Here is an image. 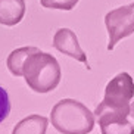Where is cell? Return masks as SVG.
<instances>
[{
    "label": "cell",
    "mask_w": 134,
    "mask_h": 134,
    "mask_svg": "<svg viewBox=\"0 0 134 134\" xmlns=\"http://www.w3.org/2000/svg\"><path fill=\"white\" fill-rule=\"evenodd\" d=\"M22 77L32 91L49 93L59 86L62 71L55 56L38 50L31 53L24 62Z\"/></svg>",
    "instance_id": "cell-1"
},
{
    "label": "cell",
    "mask_w": 134,
    "mask_h": 134,
    "mask_svg": "<svg viewBox=\"0 0 134 134\" xmlns=\"http://www.w3.org/2000/svg\"><path fill=\"white\" fill-rule=\"evenodd\" d=\"M94 114L75 99H62L52 108L50 122L62 134H88L94 128Z\"/></svg>",
    "instance_id": "cell-2"
},
{
    "label": "cell",
    "mask_w": 134,
    "mask_h": 134,
    "mask_svg": "<svg viewBox=\"0 0 134 134\" xmlns=\"http://www.w3.org/2000/svg\"><path fill=\"white\" fill-rule=\"evenodd\" d=\"M134 97V80L128 72H119L106 84L105 97L94 112H121L130 116V105Z\"/></svg>",
    "instance_id": "cell-3"
},
{
    "label": "cell",
    "mask_w": 134,
    "mask_h": 134,
    "mask_svg": "<svg viewBox=\"0 0 134 134\" xmlns=\"http://www.w3.org/2000/svg\"><path fill=\"white\" fill-rule=\"evenodd\" d=\"M105 25L108 30L106 49L112 52L122 38L134 34V3L109 10L105 15Z\"/></svg>",
    "instance_id": "cell-4"
},
{
    "label": "cell",
    "mask_w": 134,
    "mask_h": 134,
    "mask_svg": "<svg viewBox=\"0 0 134 134\" xmlns=\"http://www.w3.org/2000/svg\"><path fill=\"white\" fill-rule=\"evenodd\" d=\"M53 47L58 52L63 53V55L69 56L72 59L78 60V62L84 63L88 68V62H87V56L84 50L80 46L78 37L75 36V32L69 28H59L53 36Z\"/></svg>",
    "instance_id": "cell-5"
},
{
    "label": "cell",
    "mask_w": 134,
    "mask_h": 134,
    "mask_svg": "<svg viewBox=\"0 0 134 134\" xmlns=\"http://www.w3.org/2000/svg\"><path fill=\"white\" fill-rule=\"evenodd\" d=\"M102 134H134V124L128 121V115L121 112H94Z\"/></svg>",
    "instance_id": "cell-6"
},
{
    "label": "cell",
    "mask_w": 134,
    "mask_h": 134,
    "mask_svg": "<svg viewBox=\"0 0 134 134\" xmlns=\"http://www.w3.org/2000/svg\"><path fill=\"white\" fill-rule=\"evenodd\" d=\"M25 0H0V24L15 27L25 15Z\"/></svg>",
    "instance_id": "cell-7"
},
{
    "label": "cell",
    "mask_w": 134,
    "mask_h": 134,
    "mask_svg": "<svg viewBox=\"0 0 134 134\" xmlns=\"http://www.w3.org/2000/svg\"><path fill=\"white\" fill-rule=\"evenodd\" d=\"M49 119L43 115H30L21 119L12 130V134H46Z\"/></svg>",
    "instance_id": "cell-8"
},
{
    "label": "cell",
    "mask_w": 134,
    "mask_h": 134,
    "mask_svg": "<svg viewBox=\"0 0 134 134\" xmlns=\"http://www.w3.org/2000/svg\"><path fill=\"white\" fill-rule=\"evenodd\" d=\"M40 49L32 47V46H27V47H19L10 52V55L8 56L6 65L8 69L10 71V74L15 77H22V68H24V62L27 60V58L34 52H38Z\"/></svg>",
    "instance_id": "cell-9"
},
{
    "label": "cell",
    "mask_w": 134,
    "mask_h": 134,
    "mask_svg": "<svg viewBox=\"0 0 134 134\" xmlns=\"http://www.w3.org/2000/svg\"><path fill=\"white\" fill-rule=\"evenodd\" d=\"M80 0H40L44 9H59V10H72Z\"/></svg>",
    "instance_id": "cell-10"
},
{
    "label": "cell",
    "mask_w": 134,
    "mask_h": 134,
    "mask_svg": "<svg viewBox=\"0 0 134 134\" xmlns=\"http://www.w3.org/2000/svg\"><path fill=\"white\" fill-rule=\"evenodd\" d=\"M10 114V100H9L8 91L0 86V124L9 116Z\"/></svg>",
    "instance_id": "cell-11"
},
{
    "label": "cell",
    "mask_w": 134,
    "mask_h": 134,
    "mask_svg": "<svg viewBox=\"0 0 134 134\" xmlns=\"http://www.w3.org/2000/svg\"><path fill=\"white\" fill-rule=\"evenodd\" d=\"M130 116L134 119V102H131V105H130Z\"/></svg>",
    "instance_id": "cell-12"
}]
</instances>
